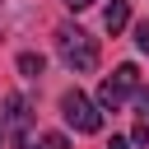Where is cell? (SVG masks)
Returning a JSON list of instances; mask_svg holds the SVG:
<instances>
[{"label": "cell", "instance_id": "6da1fadb", "mask_svg": "<svg viewBox=\"0 0 149 149\" xmlns=\"http://www.w3.org/2000/svg\"><path fill=\"white\" fill-rule=\"evenodd\" d=\"M56 51H61V61H65L74 74L98 70V37H88V33L74 28V23H61V28H56Z\"/></svg>", "mask_w": 149, "mask_h": 149}, {"label": "cell", "instance_id": "7a4b0ae2", "mask_svg": "<svg viewBox=\"0 0 149 149\" xmlns=\"http://www.w3.org/2000/svg\"><path fill=\"white\" fill-rule=\"evenodd\" d=\"M61 116H65L79 135H98V130H102L98 102H93L88 93H79V88H65V93H61Z\"/></svg>", "mask_w": 149, "mask_h": 149}, {"label": "cell", "instance_id": "3957f363", "mask_svg": "<svg viewBox=\"0 0 149 149\" xmlns=\"http://www.w3.org/2000/svg\"><path fill=\"white\" fill-rule=\"evenodd\" d=\"M135 88H140V70L135 65H116L112 79H102V88H98V112H121V102Z\"/></svg>", "mask_w": 149, "mask_h": 149}, {"label": "cell", "instance_id": "277c9868", "mask_svg": "<svg viewBox=\"0 0 149 149\" xmlns=\"http://www.w3.org/2000/svg\"><path fill=\"white\" fill-rule=\"evenodd\" d=\"M5 130H9V140H28V126H33V112H28V98L23 93H9L5 98Z\"/></svg>", "mask_w": 149, "mask_h": 149}, {"label": "cell", "instance_id": "5b68a950", "mask_svg": "<svg viewBox=\"0 0 149 149\" xmlns=\"http://www.w3.org/2000/svg\"><path fill=\"white\" fill-rule=\"evenodd\" d=\"M126 23H130V0H112V5L102 9V28H107V33L116 37V33L126 28Z\"/></svg>", "mask_w": 149, "mask_h": 149}, {"label": "cell", "instance_id": "8992f818", "mask_svg": "<svg viewBox=\"0 0 149 149\" xmlns=\"http://www.w3.org/2000/svg\"><path fill=\"white\" fill-rule=\"evenodd\" d=\"M42 65H47V61H42L37 51H19V74H28V79H37V74H42Z\"/></svg>", "mask_w": 149, "mask_h": 149}, {"label": "cell", "instance_id": "52a82bcc", "mask_svg": "<svg viewBox=\"0 0 149 149\" xmlns=\"http://www.w3.org/2000/svg\"><path fill=\"white\" fill-rule=\"evenodd\" d=\"M37 149H70V140H65L61 130H42V135H37Z\"/></svg>", "mask_w": 149, "mask_h": 149}, {"label": "cell", "instance_id": "ba28073f", "mask_svg": "<svg viewBox=\"0 0 149 149\" xmlns=\"http://www.w3.org/2000/svg\"><path fill=\"white\" fill-rule=\"evenodd\" d=\"M130 98H135V107H140V121H144V126H149V88H144V84H140V88H135V93H130Z\"/></svg>", "mask_w": 149, "mask_h": 149}, {"label": "cell", "instance_id": "9c48e42d", "mask_svg": "<svg viewBox=\"0 0 149 149\" xmlns=\"http://www.w3.org/2000/svg\"><path fill=\"white\" fill-rule=\"evenodd\" d=\"M135 47H140V51H149V23H140V28H135Z\"/></svg>", "mask_w": 149, "mask_h": 149}, {"label": "cell", "instance_id": "30bf717a", "mask_svg": "<svg viewBox=\"0 0 149 149\" xmlns=\"http://www.w3.org/2000/svg\"><path fill=\"white\" fill-rule=\"evenodd\" d=\"M130 144H149V126H144V121L135 126V135H130Z\"/></svg>", "mask_w": 149, "mask_h": 149}, {"label": "cell", "instance_id": "8fae6325", "mask_svg": "<svg viewBox=\"0 0 149 149\" xmlns=\"http://www.w3.org/2000/svg\"><path fill=\"white\" fill-rule=\"evenodd\" d=\"M107 149H135V144H130V140H116V135H112V140H107Z\"/></svg>", "mask_w": 149, "mask_h": 149}, {"label": "cell", "instance_id": "7c38bea8", "mask_svg": "<svg viewBox=\"0 0 149 149\" xmlns=\"http://www.w3.org/2000/svg\"><path fill=\"white\" fill-rule=\"evenodd\" d=\"M70 9H88V5H98V0H65Z\"/></svg>", "mask_w": 149, "mask_h": 149}, {"label": "cell", "instance_id": "4fadbf2b", "mask_svg": "<svg viewBox=\"0 0 149 149\" xmlns=\"http://www.w3.org/2000/svg\"><path fill=\"white\" fill-rule=\"evenodd\" d=\"M0 144H5V121H0Z\"/></svg>", "mask_w": 149, "mask_h": 149}]
</instances>
